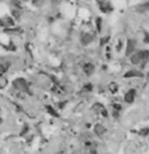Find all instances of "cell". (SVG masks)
<instances>
[{"mask_svg":"<svg viewBox=\"0 0 149 154\" xmlns=\"http://www.w3.org/2000/svg\"><path fill=\"white\" fill-rule=\"evenodd\" d=\"M6 85H7V80L5 78H0V88L6 87Z\"/></svg>","mask_w":149,"mask_h":154,"instance_id":"cell-2","label":"cell"},{"mask_svg":"<svg viewBox=\"0 0 149 154\" xmlns=\"http://www.w3.org/2000/svg\"><path fill=\"white\" fill-rule=\"evenodd\" d=\"M134 97H135V90H131V91H129L125 94V100L126 102H132L134 100Z\"/></svg>","mask_w":149,"mask_h":154,"instance_id":"cell-1","label":"cell"}]
</instances>
